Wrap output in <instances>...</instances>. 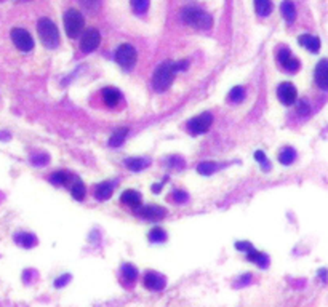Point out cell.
Wrapping results in <instances>:
<instances>
[{
    "label": "cell",
    "instance_id": "1",
    "mask_svg": "<svg viewBox=\"0 0 328 307\" xmlns=\"http://www.w3.org/2000/svg\"><path fill=\"white\" fill-rule=\"evenodd\" d=\"M181 18L186 22V24L200 29V31H208L213 26V18L206 13V11L197 8V7H186L181 11Z\"/></svg>",
    "mask_w": 328,
    "mask_h": 307
},
{
    "label": "cell",
    "instance_id": "2",
    "mask_svg": "<svg viewBox=\"0 0 328 307\" xmlns=\"http://www.w3.org/2000/svg\"><path fill=\"white\" fill-rule=\"evenodd\" d=\"M175 72H176L175 63L163 61L159 67L155 69V72L152 75V87H154V90L157 93H162V91L168 90L170 85H172V82H173Z\"/></svg>",
    "mask_w": 328,
    "mask_h": 307
},
{
    "label": "cell",
    "instance_id": "3",
    "mask_svg": "<svg viewBox=\"0 0 328 307\" xmlns=\"http://www.w3.org/2000/svg\"><path fill=\"white\" fill-rule=\"evenodd\" d=\"M37 32L40 42L46 46V48H55L59 43V32L58 28L55 26V22L48 18H42L37 22Z\"/></svg>",
    "mask_w": 328,
    "mask_h": 307
},
{
    "label": "cell",
    "instance_id": "4",
    "mask_svg": "<svg viewBox=\"0 0 328 307\" xmlns=\"http://www.w3.org/2000/svg\"><path fill=\"white\" fill-rule=\"evenodd\" d=\"M83 26H85V19H83V16L79 10L71 8L66 11L64 13V29H66L67 37H71V39L79 37Z\"/></svg>",
    "mask_w": 328,
    "mask_h": 307
},
{
    "label": "cell",
    "instance_id": "5",
    "mask_svg": "<svg viewBox=\"0 0 328 307\" xmlns=\"http://www.w3.org/2000/svg\"><path fill=\"white\" fill-rule=\"evenodd\" d=\"M136 60H138V53L135 50V46L130 43L120 45L115 52V61L124 69H133V66L136 64Z\"/></svg>",
    "mask_w": 328,
    "mask_h": 307
},
{
    "label": "cell",
    "instance_id": "6",
    "mask_svg": "<svg viewBox=\"0 0 328 307\" xmlns=\"http://www.w3.org/2000/svg\"><path fill=\"white\" fill-rule=\"evenodd\" d=\"M11 40H13L15 46L22 52V53H28L34 48V39L32 35L26 31V29H21V28H15L11 29Z\"/></svg>",
    "mask_w": 328,
    "mask_h": 307
},
{
    "label": "cell",
    "instance_id": "7",
    "mask_svg": "<svg viewBox=\"0 0 328 307\" xmlns=\"http://www.w3.org/2000/svg\"><path fill=\"white\" fill-rule=\"evenodd\" d=\"M212 123H213L212 114H208V112L200 114V115H197V117H194L192 120H189V123H188L189 133H192V135L206 133V132H208V128L212 126Z\"/></svg>",
    "mask_w": 328,
    "mask_h": 307
},
{
    "label": "cell",
    "instance_id": "8",
    "mask_svg": "<svg viewBox=\"0 0 328 307\" xmlns=\"http://www.w3.org/2000/svg\"><path fill=\"white\" fill-rule=\"evenodd\" d=\"M100 42H101V35L96 29H88L85 31L82 39H80V48L82 52L85 53H90V52H95L96 48L100 46Z\"/></svg>",
    "mask_w": 328,
    "mask_h": 307
},
{
    "label": "cell",
    "instance_id": "9",
    "mask_svg": "<svg viewBox=\"0 0 328 307\" xmlns=\"http://www.w3.org/2000/svg\"><path fill=\"white\" fill-rule=\"evenodd\" d=\"M277 61L285 70H288V72H296L299 69V60L295 56H291L287 46H282V48L277 52Z\"/></svg>",
    "mask_w": 328,
    "mask_h": 307
},
{
    "label": "cell",
    "instance_id": "10",
    "mask_svg": "<svg viewBox=\"0 0 328 307\" xmlns=\"http://www.w3.org/2000/svg\"><path fill=\"white\" fill-rule=\"evenodd\" d=\"M277 98L280 99V103H284L285 106L295 104L296 98H298L296 87L293 84H290V82H284V84H280L277 88Z\"/></svg>",
    "mask_w": 328,
    "mask_h": 307
},
{
    "label": "cell",
    "instance_id": "11",
    "mask_svg": "<svg viewBox=\"0 0 328 307\" xmlns=\"http://www.w3.org/2000/svg\"><path fill=\"white\" fill-rule=\"evenodd\" d=\"M138 215L143 216L144 219H149V221H159L162 218H165L167 215V210L157 207V205H149V207H139L138 208Z\"/></svg>",
    "mask_w": 328,
    "mask_h": 307
},
{
    "label": "cell",
    "instance_id": "12",
    "mask_svg": "<svg viewBox=\"0 0 328 307\" xmlns=\"http://www.w3.org/2000/svg\"><path fill=\"white\" fill-rule=\"evenodd\" d=\"M315 84H317L322 90H328V60L319 61V64L315 66Z\"/></svg>",
    "mask_w": 328,
    "mask_h": 307
},
{
    "label": "cell",
    "instance_id": "13",
    "mask_svg": "<svg viewBox=\"0 0 328 307\" xmlns=\"http://www.w3.org/2000/svg\"><path fill=\"white\" fill-rule=\"evenodd\" d=\"M144 285L148 290L152 291H160L165 288V278L159 275L157 272H148L144 275Z\"/></svg>",
    "mask_w": 328,
    "mask_h": 307
},
{
    "label": "cell",
    "instance_id": "14",
    "mask_svg": "<svg viewBox=\"0 0 328 307\" xmlns=\"http://www.w3.org/2000/svg\"><path fill=\"white\" fill-rule=\"evenodd\" d=\"M298 42H299L301 46L308 48L311 53H317L320 50V40H319V37H315V35L304 34V35H301V37L298 39Z\"/></svg>",
    "mask_w": 328,
    "mask_h": 307
},
{
    "label": "cell",
    "instance_id": "15",
    "mask_svg": "<svg viewBox=\"0 0 328 307\" xmlns=\"http://www.w3.org/2000/svg\"><path fill=\"white\" fill-rule=\"evenodd\" d=\"M103 99L109 108H115V106L120 103V99H122V94H120V91L117 88L107 87L103 90Z\"/></svg>",
    "mask_w": 328,
    "mask_h": 307
},
{
    "label": "cell",
    "instance_id": "16",
    "mask_svg": "<svg viewBox=\"0 0 328 307\" xmlns=\"http://www.w3.org/2000/svg\"><path fill=\"white\" fill-rule=\"evenodd\" d=\"M120 202H122L124 205H128L131 208L138 210L141 207V195L136 191H131V189H128V191H125L122 194V197H120Z\"/></svg>",
    "mask_w": 328,
    "mask_h": 307
},
{
    "label": "cell",
    "instance_id": "17",
    "mask_svg": "<svg viewBox=\"0 0 328 307\" xmlns=\"http://www.w3.org/2000/svg\"><path fill=\"white\" fill-rule=\"evenodd\" d=\"M280 10H282L284 18L288 22H293L296 19V7H295L293 2H291V0H284L282 5H280Z\"/></svg>",
    "mask_w": 328,
    "mask_h": 307
},
{
    "label": "cell",
    "instance_id": "18",
    "mask_svg": "<svg viewBox=\"0 0 328 307\" xmlns=\"http://www.w3.org/2000/svg\"><path fill=\"white\" fill-rule=\"evenodd\" d=\"M112 191H114V186L112 183H101L96 186L95 189V195L98 200H107L109 197L112 195Z\"/></svg>",
    "mask_w": 328,
    "mask_h": 307
},
{
    "label": "cell",
    "instance_id": "19",
    "mask_svg": "<svg viewBox=\"0 0 328 307\" xmlns=\"http://www.w3.org/2000/svg\"><path fill=\"white\" fill-rule=\"evenodd\" d=\"M254 10L260 16H269L272 11V0H254Z\"/></svg>",
    "mask_w": 328,
    "mask_h": 307
},
{
    "label": "cell",
    "instance_id": "20",
    "mask_svg": "<svg viewBox=\"0 0 328 307\" xmlns=\"http://www.w3.org/2000/svg\"><path fill=\"white\" fill-rule=\"evenodd\" d=\"M15 240H16L18 245H21L24 248H31V246H34L35 243H37V239H35L34 235H31V234H26V232L16 234L15 235Z\"/></svg>",
    "mask_w": 328,
    "mask_h": 307
},
{
    "label": "cell",
    "instance_id": "21",
    "mask_svg": "<svg viewBox=\"0 0 328 307\" xmlns=\"http://www.w3.org/2000/svg\"><path fill=\"white\" fill-rule=\"evenodd\" d=\"M127 135H128V128H119L117 132L111 136V139H109V144L114 146V147L122 146V143L125 141Z\"/></svg>",
    "mask_w": 328,
    "mask_h": 307
},
{
    "label": "cell",
    "instance_id": "22",
    "mask_svg": "<svg viewBox=\"0 0 328 307\" xmlns=\"http://www.w3.org/2000/svg\"><path fill=\"white\" fill-rule=\"evenodd\" d=\"M247 258H248V261L256 263L261 267H264L267 264V256L263 254V253H260V251H256V250H253V248L247 251Z\"/></svg>",
    "mask_w": 328,
    "mask_h": 307
},
{
    "label": "cell",
    "instance_id": "23",
    "mask_svg": "<svg viewBox=\"0 0 328 307\" xmlns=\"http://www.w3.org/2000/svg\"><path fill=\"white\" fill-rule=\"evenodd\" d=\"M296 157V154H295V149H291V147H285L280 150V154H278V162H280L282 165H290L291 162L295 160Z\"/></svg>",
    "mask_w": 328,
    "mask_h": 307
},
{
    "label": "cell",
    "instance_id": "24",
    "mask_svg": "<svg viewBox=\"0 0 328 307\" xmlns=\"http://www.w3.org/2000/svg\"><path fill=\"white\" fill-rule=\"evenodd\" d=\"M69 178L71 176L66 171H56L50 176V181L56 186H66L69 183Z\"/></svg>",
    "mask_w": 328,
    "mask_h": 307
},
{
    "label": "cell",
    "instance_id": "25",
    "mask_svg": "<svg viewBox=\"0 0 328 307\" xmlns=\"http://www.w3.org/2000/svg\"><path fill=\"white\" fill-rule=\"evenodd\" d=\"M71 192H72V197H74L76 200H83L85 198V186H83V183L76 180L74 186H72V189H71Z\"/></svg>",
    "mask_w": 328,
    "mask_h": 307
},
{
    "label": "cell",
    "instance_id": "26",
    "mask_svg": "<svg viewBox=\"0 0 328 307\" xmlns=\"http://www.w3.org/2000/svg\"><path fill=\"white\" fill-rule=\"evenodd\" d=\"M244 98H245V88L244 87H236V88L230 90V93H229V101L230 103H240Z\"/></svg>",
    "mask_w": 328,
    "mask_h": 307
},
{
    "label": "cell",
    "instance_id": "27",
    "mask_svg": "<svg viewBox=\"0 0 328 307\" xmlns=\"http://www.w3.org/2000/svg\"><path fill=\"white\" fill-rule=\"evenodd\" d=\"M146 160H143V159H127L125 160V165L127 167L131 170V171H139V170H143L144 167H146Z\"/></svg>",
    "mask_w": 328,
    "mask_h": 307
},
{
    "label": "cell",
    "instance_id": "28",
    "mask_svg": "<svg viewBox=\"0 0 328 307\" xmlns=\"http://www.w3.org/2000/svg\"><path fill=\"white\" fill-rule=\"evenodd\" d=\"M197 171L200 174L210 176V174H213L216 171V163H213V162H203V163H200L199 167H197Z\"/></svg>",
    "mask_w": 328,
    "mask_h": 307
},
{
    "label": "cell",
    "instance_id": "29",
    "mask_svg": "<svg viewBox=\"0 0 328 307\" xmlns=\"http://www.w3.org/2000/svg\"><path fill=\"white\" fill-rule=\"evenodd\" d=\"M130 4L136 13H146L149 8V0H130Z\"/></svg>",
    "mask_w": 328,
    "mask_h": 307
},
{
    "label": "cell",
    "instance_id": "30",
    "mask_svg": "<svg viewBox=\"0 0 328 307\" xmlns=\"http://www.w3.org/2000/svg\"><path fill=\"white\" fill-rule=\"evenodd\" d=\"M165 239H167L165 231H162V229H159V227H155V229H152V231L149 232V240L154 242V243H160V242H163Z\"/></svg>",
    "mask_w": 328,
    "mask_h": 307
},
{
    "label": "cell",
    "instance_id": "31",
    "mask_svg": "<svg viewBox=\"0 0 328 307\" xmlns=\"http://www.w3.org/2000/svg\"><path fill=\"white\" fill-rule=\"evenodd\" d=\"M122 272H124V277L128 280V282H135L136 277H138V270L135 269V266H131V264H125L122 267Z\"/></svg>",
    "mask_w": 328,
    "mask_h": 307
},
{
    "label": "cell",
    "instance_id": "32",
    "mask_svg": "<svg viewBox=\"0 0 328 307\" xmlns=\"http://www.w3.org/2000/svg\"><path fill=\"white\" fill-rule=\"evenodd\" d=\"M31 160L34 165H37V167H43V165L48 162V156H45V154H37V156H32Z\"/></svg>",
    "mask_w": 328,
    "mask_h": 307
},
{
    "label": "cell",
    "instance_id": "33",
    "mask_svg": "<svg viewBox=\"0 0 328 307\" xmlns=\"http://www.w3.org/2000/svg\"><path fill=\"white\" fill-rule=\"evenodd\" d=\"M254 159H256V160H258L260 163H263V168H264V170H269V167H271V165H269V162H267V160H266V157H264V154H263L261 150H258L256 154H254Z\"/></svg>",
    "mask_w": 328,
    "mask_h": 307
},
{
    "label": "cell",
    "instance_id": "34",
    "mask_svg": "<svg viewBox=\"0 0 328 307\" xmlns=\"http://www.w3.org/2000/svg\"><path fill=\"white\" fill-rule=\"evenodd\" d=\"M80 2L85 8H88V10H95L100 5V0H80Z\"/></svg>",
    "mask_w": 328,
    "mask_h": 307
},
{
    "label": "cell",
    "instance_id": "35",
    "mask_svg": "<svg viewBox=\"0 0 328 307\" xmlns=\"http://www.w3.org/2000/svg\"><path fill=\"white\" fill-rule=\"evenodd\" d=\"M173 198L176 200L178 203H184L186 200H188V195H186L183 191H176V192H175V195H173Z\"/></svg>",
    "mask_w": 328,
    "mask_h": 307
},
{
    "label": "cell",
    "instance_id": "36",
    "mask_svg": "<svg viewBox=\"0 0 328 307\" xmlns=\"http://www.w3.org/2000/svg\"><path fill=\"white\" fill-rule=\"evenodd\" d=\"M236 246H237V250H242V251H248V250H251V245H250L248 242H239Z\"/></svg>",
    "mask_w": 328,
    "mask_h": 307
},
{
    "label": "cell",
    "instance_id": "37",
    "mask_svg": "<svg viewBox=\"0 0 328 307\" xmlns=\"http://www.w3.org/2000/svg\"><path fill=\"white\" fill-rule=\"evenodd\" d=\"M175 67H176V70H183V69H186V67H188V61L184 60V61L175 63Z\"/></svg>",
    "mask_w": 328,
    "mask_h": 307
},
{
    "label": "cell",
    "instance_id": "38",
    "mask_svg": "<svg viewBox=\"0 0 328 307\" xmlns=\"http://www.w3.org/2000/svg\"><path fill=\"white\" fill-rule=\"evenodd\" d=\"M299 112H304V114H308V112H309V108H308V104H306L304 101H301V108H299Z\"/></svg>",
    "mask_w": 328,
    "mask_h": 307
}]
</instances>
